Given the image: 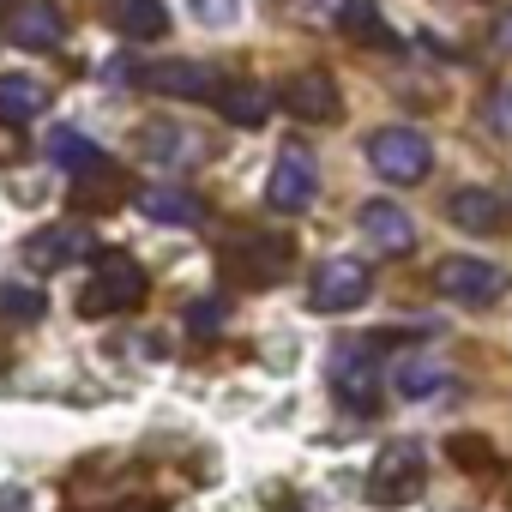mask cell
I'll list each match as a JSON object with an SVG mask.
<instances>
[{
	"label": "cell",
	"instance_id": "obj_1",
	"mask_svg": "<svg viewBox=\"0 0 512 512\" xmlns=\"http://www.w3.org/2000/svg\"><path fill=\"white\" fill-rule=\"evenodd\" d=\"M145 266L133 260V253H97V266H91V278H85V290H79V314L85 320H109V314H127V308H139L145 302Z\"/></svg>",
	"mask_w": 512,
	"mask_h": 512
},
{
	"label": "cell",
	"instance_id": "obj_2",
	"mask_svg": "<svg viewBox=\"0 0 512 512\" xmlns=\"http://www.w3.org/2000/svg\"><path fill=\"white\" fill-rule=\"evenodd\" d=\"M368 163L374 175H386L392 187H416L428 169H434V145L416 133V127H380L368 139Z\"/></svg>",
	"mask_w": 512,
	"mask_h": 512
},
{
	"label": "cell",
	"instance_id": "obj_3",
	"mask_svg": "<svg viewBox=\"0 0 512 512\" xmlns=\"http://www.w3.org/2000/svg\"><path fill=\"white\" fill-rule=\"evenodd\" d=\"M422 482H428L422 446H416V440H392V446L380 452L374 476H368V500H374V506H410V500L422 494Z\"/></svg>",
	"mask_w": 512,
	"mask_h": 512
},
{
	"label": "cell",
	"instance_id": "obj_4",
	"mask_svg": "<svg viewBox=\"0 0 512 512\" xmlns=\"http://www.w3.org/2000/svg\"><path fill=\"white\" fill-rule=\"evenodd\" d=\"M434 290L458 308H488V302L506 296V272L488 266V260H470V253H446L434 266Z\"/></svg>",
	"mask_w": 512,
	"mask_h": 512
},
{
	"label": "cell",
	"instance_id": "obj_5",
	"mask_svg": "<svg viewBox=\"0 0 512 512\" xmlns=\"http://www.w3.org/2000/svg\"><path fill=\"white\" fill-rule=\"evenodd\" d=\"M290 272V241L284 235H241L229 253H223V278L241 284V290H266Z\"/></svg>",
	"mask_w": 512,
	"mask_h": 512
},
{
	"label": "cell",
	"instance_id": "obj_6",
	"mask_svg": "<svg viewBox=\"0 0 512 512\" xmlns=\"http://www.w3.org/2000/svg\"><path fill=\"white\" fill-rule=\"evenodd\" d=\"M332 392L350 416H374L380 410V362L368 344H338L332 350Z\"/></svg>",
	"mask_w": 512,
	"mask_h": 512
},
{
	"label": "cell",
	"instance_id": "obj_7",
	"mask_svg": "<svg viewBox=\"0 0 512 512\" xmlns=\"http://www.w3.org/2000/svg\"><path fill=\"white\" fill-rule=\"evenodd\" d=\"M368 290H374V278L362 260H326L308 284V308L314 314H356L368 302Z\"/></svg>",
	"mask_w": 512,
	"mask_h": 512
},
{
	"label": "cell",
	"instance_id": "obj_8",
	"mask_svg": "<svg viewBox=\"0 0 512 512\" xmlns=\"http://www.w3.org/2000/svg\"><path fill=\"white\" fill-rule=\"evenodd\" d=\"M127 79L139 91H157V97H205V103H217V91H223V79L205 61H151V67H133Z\"/></svg>",
	"mask_w": 512,
	"mask_h": 512
},
{
	"label": "cell",
	"instance_id": "obj_9",
	"mask_svg": "<svg viewBox=\"0 0 512 512\" xmlns=\"http://www.w3.org/2000/svg\"><path fill=\"white\" fill-rule=\"evenodd\" d=\"M314 193H320L314 157H308L302 145L278 151V163H272V175H266V199H272V211H308V205H314Z\"/></svg>",
	"mask_w": 512,
	"mask_h": 512
},
{
	"label": "cell",
	"instance_id": "obj_10",
	"mask_svg": "<svg viewBox=\"0 0 512 512\" xmlns=\"http://www.w3.org/2000/svg\"><path fill=\"white\" fill-rule=\"evenodd\" d=\"M85 253H91V229L85 223H49V229H37L25 241V266L31 272H61L73 260H85Z\"/></svg>",
	"mask_w": 512,
	"mask_h": 512
},
{
	"label": "cell",
	"instance_id": "obj_11",
	"mask_svg": "<svg viewBox=\"0 0 512 512\" xmlns=\"http://www.w3.org/2000/svg\"><path fill=\"white\" fill-rule=\"evenodd\" d=\"M139 145H145V157L157 169H193V163H205V139L193 127H175V121H145Z\"/></svg>",
	"mask_w": 512,
	"mask_h": 512
},
{
	"label": "cell",
	"instance_id": "obj_12",
	"mask_svg": "<svg viewBox=\"0 0 512 512\" xmlns=\"http://www.w3.org/2000/svg\"><path fill=\"white\" fill-rule=\"evenodd\" d=\"M356 223H362V235H368L380 253H410V247H416V223H410V211L392 205V199H368V205L356 211Z\"/></svg>",
	"mask_w": 512,
	"mask_h": 512
},
{
	"label": "cell",
	"instance_id": "obj_13",
	"mask_svg": "<svg viewBox=\"0 0 512 512\" xmlns=\"http://www.w3.org/2000/svg\"><path fill=\"white\" fill-rule=\"evenodd\" d=\"M284 109L296 115V121H338V85H332V73H296L290 85H284Z\"/></svg>",
	"mask_w": 512,
	"mask_h": 512
},
{
	"label": "cell",
	"instance_id": "obj_14",
	"mask_svg": "<svg viewBox=\"0 0 512 512\" xmlns=\"http://www.w3.org/2000/svg\"><path fill=\"white\" fill-rule=\"evenodd\" d=\"M7 37H13V49H61L67 19L49 7V0H25V7L13 13V25H7Z\"/></svg>",
	"mask_w": 512,
	"mask_h": 512
},
{
	"label": "cell",
	"instance_id": "obj_15",
	"mask_svg": "<svg viewBox=\"0 0 512 512\" xmlns=\"http://www.w3.org/2000/svg\"><path fill=\"white\" fill-rule=\"evenodd\" d=\"M49 109V91L31 73H0V127H31Z\"/></svg>",
	"mask_w": 512,
	"mask_h": 512
},
{
	"label": "cell",
	"instance_id": "obj_16",
	"mask_svg": "<svg viewBox=\"0 0 512 512\" xmlns=\"http://www.w3.org/2000/svg\"><path fill=\"white\" fill-rule=\"evenodd\" d=\"M133 205H139L151 223H175V229H193V223L205 217V205H199L187 187H145V193H133Z\"/></svg>",
	"mask_w": 512,
	"mask_h": 512
},
{
	"label": "cell",
	"instance_id": "obj_17",
	"mask_svg": "<svg viewBox=\"0 0 512 512\" xmlns=\"http://www.w3.org/2000/svg\"><path fill=\"white\" fill-rule=\"evenodd\" d=\"M43 151H49V163H61V169H67V175H73V181H79V175H91V169H103V163H109V157H103V151H97V139H91V133H79V127H55V133H49V145H43Z\"/></svg>",
	"mask_w": 512,
	"mask_h": 512
},
{
	"label": "cell",
	"instance_id": "obj_18",
	"mask_svg": "<svg viewBox=\"0 0 512 512\" xmlns=\"http://www.w3.org/2000/svg\"><path fill=\"white\" fill-rule=\"evenodd\" d=\"M109 25H115L127 43H157V37L169 31V13H163V0H115Z\"/></svg>",
	"mask_w": 512,
	"mask_h": 512
},
{
	"label": "cell",
	"instance_id": "obj_19",
	"mask_svg": "<svg viewBox=\"0 0 512 512\" xmlns=\"http://www.w3.org/2000/svg\"><path fill=\"white\" fill-rule=\"evenodd\" d=\"M446 217H452L458 229H470V235H488V229H500V199H494L488 187H458V193L446 199Z\"/></svg>",
	"mask_w": 512,
	"mask_h": 512
},
{
	"label": "cell",
	"instance_id": "obj_20",
	"mask_svg": "<svg viewBox=\"0 0 512 512\" xmlns=\"http://www.w3.org/2000/svg\"><path fill=\"white\" fill-rule=\"evenodd\" d=\"M217 109H223L229 127H260L266 109H272V97H266L260 85H223V91H217Z\"/></svg>",
	"mask_w": 512,
	"mask_h": 512
},
{
	"label": "cell",
	"instance_id": "obj_21",
	"mask_svg": "<svg viewBox=\"0 0 512 512\" xmlns=\"http://www.w3.org/2000/svg\"><path fill=\"white\" fill-rule=\"evenodd\" d=\"M344 37H356V43H368V49H398L392 43V31H386V19H380V7H374V0H350V7H344Z\"/></svg>",
	"mask_w": 512,
	"mask_h": 512
},
{
	"label": "cell",
	"instance_id": "obj_22",
	"mask_svg": "<svg viewBox=\"0 0 512 512\" xmlns=\"http://www.w3.org/2000/svg\"><path fill=\"white\" fill-rule=\"evenodd\" d=\"M392 386H398V398H434L446 386V368L428 362V356H410V362L392 368Z\"/></svg>",
	"mask_w": 512,
	"mask_h": 512
},
{
	"label": "cell",
	"instance_id": "obj_23",
	"mask_svg": "<svg viewBox=\"0 0 512 512\" xmlns=\"http://www.w3.org/2000/svg\"><path fill=\"white\" fill-rule=\"evenodd\" d=\"M43 290H31V284H0V320H13V326H31V320H43Z\"/></svg>",
	"mask_w": 512,
	"mask_h": 512
},
{
	"label": "cell",
	"instance_id": "obj_24",
	"mask_svg": "<svg viewBox=\"0 0 512 512\" xmlns=\"http://www.w3.org/2000/svg\"><path fill=\"white\" fill-rule=\"evenodd\" d=\"M452 464H464V470H494L500 458H494V446L488 440H476V434H452Z\"/></svg>",
	"mask_w": 512,
	"mask_h": 512
},
{
	"label": "cell",
	"instance_id": "obj_25",
	"mask_svg": "<svg viewBox=\"0 0 512 512\" xmlns=\"http://www.w3.org/2000/svg\"><path fill=\"white\" fill-rule=\"evenodd\" d=\"M223 314H229V308H223V296H205V302H187V332H193V338H211V332L223 326Z\"/></svg>",
	"mask_w": 512,
	"mask_h": 512
},
{
	"label": "cell",
	"instance_id": "obj_26",
	"mask_svg": "<svg viewBox=\"0 0 512 512\" xmlns=\"http://www.w3.org/2000/svg\"><path fill=\"white\" fill-rule=\"evenodd\" d=\"M193 19L211 25V31H229L241 19V0H193Z\"/></svg>",
	"mask_w": 512,
	"mask_h": 512
},
{
	"label": "cell",
	"instance_id": "obj_27",
	"mask_svg": "<svg viewBox=\"0 0 512 512\" xmlns=\"http://www.w3.org/2000/svg\"><path fill=\"white\" fill-rule=\"evenodd\" d=\"M344 7H350V0H296V19H308V25H338Z\"/></svg>",
	"mask_w": 512,
	"mask_h": 512
},
{
	"label": "cell",
	"instance_id": "obj_28",
	"mask_svg": "<svg viewBox=\"0 0 512 512\" xmlns=\"http://www.w3.org/2000/svg\"><path fill=\"white\" fill-rule=\"evenodd\" d=\"M488 121H494V133H506V139H512V85H500V91H494Z\"/></svg>",
	"mask_w": 512,
	"mask_h": 512
},
{
	"label": "cell",
	"instance_id": "obj_29",
	"mask_svg": "<svg viewBox=\"0 0 512 512\" xmlns=\"http://www.w3.org/2000/svg\"><path fill=\"white\" fill-rule=\"evenodd\" d=\"M0 512H31V488L25 482H7V488H0Z\"/></svg>",
	"mask_w": 512,
	"mask_h": 512
},
{
	"label": "cell",
	"instance_id": "obj_30",
	"mask_svg": "<svg viewBox=\"0 0 512 512\" xmlns=\"http://www.w3.org/2000/svg\"><path fill=\"white\" fill-rule=\"evenodd\" d=\"M494 43H500V49H506V55H512V13H506V19H500V25H494Z\"/></svg>",
	"mask_w": 512,
	"mask_h": 512
},
{
	"label": "cell",
	"instance_id": "obj_31",
	"mask_svg": "<svg viewBox=\"0 0 512 512\" xmlns=\"http://www.w3.org/2000/svg\"><path fill=\"white\" fill-rule=\"evenodd\" d=\"M0 7H7V0H0Z\"/></svg>",
	"mask_w": 512,
	"mask_h": 512
}]
</instances>
